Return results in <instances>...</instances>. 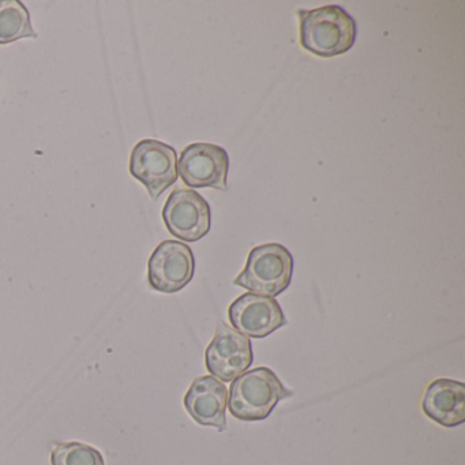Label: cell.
Returning a JSON list of instances; mask_svg holds the SVG:
<instances>
[{
	"instance_id": "cell-1",
	"label": "cell",
	"mask_w": 465,
	"mask_h": 465,
	"mask_svg": "<svg viewBox=\"0 0 465 465\" xmlns=\"http://www.w3.org/2000/svg\"><path fill=\"white\" fill-rule=\"evenodd\" d=\"M301 45L320 58H333L348 53L355 45V20L336 5L312 10H299Z\"/></svg>"
},
{
	"instance_id": "cell-2",
	"label": "cell",
	"mask_w": 465,
	"mask_h": 465,
	"mask_svg": "<svg viewBox=\"0 0 465 465\" xmlns=\"http://www.w3.org/2000/svg\"><path fill=\"white\" fill-rule=\"evenodd\" d=\"M292 396L268 367H257L232 381L228 408L239 420L258 421L269 418L282 400Z\"/></svg>"
},
{
	"instance_id": "cell-3",
	"label": "cell",
	"mask_w": 465,
	"mask_h": 465,
	"mask_svg": "<svg viewBox=\"0 0 465 465\" xmlns=\"http://www.w3.org/2000/svg\"><path fill=\"white\" fill-rule=\"evenodd\" d=\"M292 274L290 250L279 243L262 244L250 252L246 266L233 284L252 293L274 298L290 287Z\"/></svg>"
},
{
	"instance_id": "cell-4",
	"label": "cell",
	"mask_w": 465,
	"mask_h": 465,
	"mask_svg": "<svg viewBox=\"0 0 465 465\" xmlns=\"http://www.w3.org/2000/svg\"><path fill=\"white\" fill-rule=\"evenodd\" d=\"M130 173L156 201L178 181V156L173 146L157 140H143L130 154Z\"/></svg>"
},
{
	"instance_id": "cell-5",
	"label": "cell",
	"mask_w": 465,
	"mask_h": 465,
	"mask_svg": "<svg viewBox=\"0 0 465 465\" xmlns=\"http://www.w3.org/2000/svg\"><path fill=\"white\" fill-rule=\"evenodd\" d=\"M163 220L171 235L194 243L211 231V206L194 190L176 189L163 208Z\"/></svg>"
},
{
	"instance_id": "cell-6",
	"label": "cell",
	"mask_w": 465,
	"mask_h": 465,
	"mask_svg": "<svg viewBox=\"0 0 465 465\" xmlns=\"http://www.w3.org/2000/svg\"><path fill=\"white\" fill-rule=\"evenodd\" d=\"M194 272L193 250L182 242H162L149 258V285L159 292H179L192 282Z\"/></svg>"
},
{
	"instance_id": "cell-7",
	"label": "cell",
	"mask_w": 465,
	"mask_h": 465,
	"mask_svg": "<svg viewBox=\"0 0 465 465\" xmlns=\"http://www.w3.org/2000/svg\"><path fill=\"white\" fill-rule=\"evenodd\" d=\"M230 157L225 149L214 143H192L182 152L178 173L192 189H227Z\"/></svg>"
},
{
	"instance_id": "cell-8",
	"label": "cell",
	"mask_w": 465,
	"mask_h": 465,
	"mask_svg": "<svg viewBox=\"0 0 465 465\" xmlns=\"http://www.w3.org/2000/svg\"><path fill=\"white\" fill-rule=\"evenodd\" d=\"M252 347L249 337L222 323L206 348V369L212 377L232 382L252 364Z\"/></svg>"
},
{
	"instance_id": "cell-9",
	"label": "cell",
	"mask_w": 465,
	"mask_h": 465,
	"mask_svg": "<svg viewBox=\"0 0 465 465\" xmlns=\"http://www.w3.org/2000/svg\"><path fill=\"white\" fill-rule=\"evenodd\" d=\"M228 318L235 331L252 339H265L287 325L284 312L276 299L252 292L239 296L231 303Z\"/></svg>"
},
{
	"instance_id": "cell-10",
	"label": "cell",
	"mask_w": 465,
	"mask_h": 465,
	"mask_svg": "<svg viewBox=\"0 0 465 465\" xmlns=\"http://www.w3.org/2000/svg\"><path fill=\"white\" fill-rule=\"evenodd\" d=\"M228 391L212 375L198 377L184 396V408L201 426H211L220 432L227 429Z\"/></svg>"
},
{
	"instance_id": "cell-11",
	"label": "cell",
	"mask_w": 465,
	"mask_h": 465,
	"mask_svg": "<svg viewBox=\"0 0 465 465\" xmlns=\"http://www.w3.org/2000/svg\"><path fill=\"white\" fill-rule=\"evenodd\" d=\"M421 410L427 418L442 427L453 429L465 421V385L440 378L432 381L424 393Z\"/></svg>"
},
{
	"instance_id": "cell-12",
	"label": "cell",
	"mask_w": 465,
	"mask_h": 465,
	"mask_svg": "<svg viewBox=\"0 0 465 465\" xmlns=\"http://www.w3.org/2000/svg\"><path fill=\"white\" fill-rule=\"evenodd\" d=\"M36 37L28 7L20 0H0V45Z\"/></svg>"
},
{
	"instance_id": "cell-13",
	"label": "cell",
	"mask_w": 465,
	"mask_h": 465,
	"mask_svg": "<svg viewBox=\"0 0 465 465\" xmlns=\"http://www.w3.org/2000/svg\"><path fill=\"white\" fill-rule=\"evenodd\" d=\"M51 465H105L102 451L83 442H62L54 446Z\"/></svg>"
}]
</instances>
